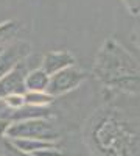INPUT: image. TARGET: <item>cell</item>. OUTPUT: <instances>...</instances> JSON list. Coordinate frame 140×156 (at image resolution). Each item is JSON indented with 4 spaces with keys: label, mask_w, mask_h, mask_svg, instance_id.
<instances>
[{
    "label": "cell",
    "mask_w": 140,
    "mask_h": 156,
    "mask_svg": "<svg viewBox=\"0 0 140 156\" xmlns=\"http://www.w3.org/2000/svg\"><path fill=\"white\" fill-rule=\"evenodd\" d=\"M138 72L135 59L129 55V51L117 41L109 39L100 48L95 61V73L103 83L125 73Z\"/></svg>",
    "instance_id": "6da1fadb"
},
{
    "label": "cell",
    "mask_w": 140,
    "mask_h": 156,
    "mask_svg": "<svg viewBox=\"0 0 140 156\" xmlns=\"http://www.w3.org/2000/svg\"><path fill=\"white\" fill-rule=\"evenodd\" d=\"M5 136L9 140L30 137V139L55 142L59 137V131L48 119H30V120H16L12 123H8L5 129Z\"/></svg>",
    "instance_id": "7a4b0ae2"
},
{
    "label": "cell",
    "mask_w": 140,
    "mask_h": 156,
    "mask_svg": "<svg viewBox=\"0 0 140 156\" xmlns=\"http://www.w3.org/2000/svg\"><path fill=\"white\" fill-rule=\"evenodd\" d=\"M86 78H87V73L83 69H80L76 64L70 66V67H66L53 75H50V83L47 87V92L56 98L59 95L70 92V90H75Z\"/></svg>",
    "instance_id": "3957f363"
},
{
    "label": "cell",
    "mask_w": 140,
    "mask_h": 156,
    "mask_svg": "<svg viewBox=\"0 0 140 156\" xmlns=\"http://www.w3.org/2000/svg\"><path fill=\"white\" fill-rule=\"evenodd\" d=\"M30 70L27 69V62L20 61L17 66L0 78V98H5L9 94H25V76Z\"/></svg>",
    "instance_id": "277c9868"
},
{
    "label": "cell",
    "mask_w": 140,
    "mask_h": 156,
    "mask_svg": "<svg viewBox=\"0 0 140 156\" xmlns=\"http://www.w3.org/2000/svg\"><path fill=\"white\" fill-rule=\"evenodd\" d=\"M30 51H31V44L25 41H19L5 47V50L0 55V78L11 72L20 61L27 59Z\"/></svg>",
    "instance_id": "5b68a950"
},
{
    "label": "cell",
    "mask_w": 140,
    "mask_h": 156,
    "mask_svg": "<svg viewBox=\"0 0 140 156\" xmlns=\"http://www.w3.org/2000/svg\"><path fill=\"white\" fill-rule=\"evenodd\" d=\"M76 61L75 56L67 50H55V51H48V53L42 58V69L48 73L53 75L66 67L75 66Z\"/></svg>",
    "instance_id": "8992f818"
},
{
    "label": "cell",
    "mask_w": 140,
    "mask_h": 156,
    "mask_svg": "<svg viewBox=\"0 0 140 156\" xmlns=\"http://www.w3.org/2000/svg\"><path fill=\"white\" fill-rule=\"evenodd\" d=\"M104 84L112 89L121 90V92L140 94V72H132V73H125V75L115 76Z\"/></svg>",
    "instance_id": "52a82bcc"
},
{
    "label": "cell",
    "mask_w": 140,
    "mask_h": 156,
    "mask_svg": "<svg viewBox=\"0 0 140 156\" xmlns=\"http://www.w3.org/2000/svg\"><path fill=\"white\" fill-rule=\"evenodd\" d=\"M48 83H50V75L42 67L30 70L25 76V89L27 90H47Z\"/></svg>",
    "instance_id": "ba28073f"
},
{
    "label": "cell",
    "mask_w": 140,
    "mask_h": 156,
    "mask_svg": "<svg viewBox=\"0 0 140 156\" xmlns=\"http://www.w3.org/2000/svg\"><path fill=\"white\" fill-rule=\"evenodd\" d=\"M19 151L22 153H34L37 150L53 147L55 142H48V140H41V139H30V137H20V139H12L9 140Z\"/></svg>",
    "instance_id": "9c48e42d"
},
{
    "label": "cell",
    "mask_w": 140,
    "mask_h": 156,
    "mask_svg": "<svg viewBox=\"0 0 140 156\" xmlns=\"http://www.w3.org/2000/svg\"><path fill=\"white\" fill-rule=\"evenodd\" d=\"M23 97H25V105L36 108H47L55 100V97L50 95L47 90H27Z\"/></svg>",
    "instance_id": "30bf717a"
},
{
    "label": "cell",
    "mask_w": 140,
    "mask_h": 156,
    "mask_svg": "<svg viewBox=\"0 0 140 156\" xmlns=\"http://www.w3.org/2000/svg\"><path fill=\"white\" fill-rule=\"evenodd\" d=\"M17 28H19V25L12 20L0 23V45H5L9 39L17 33Z\"/></svg>",
    "instance_id": "8fae6325"
},
{
    "label": "cell",
    "mask_w": 140,
    "mask_h": 156,
    "mask_svg": "<svg viewBox=\"0 0 140 156\" xmlns=\"http://www.w3.org/2000/svg\"><path fill=\"white\" fill-rule=\"evenodd\" d=\"M3 101H5V105L8 108L14 109V111H17V109L25 106V97H23V94H9V95H6L3 98Z\"/></svg>",
    "instance_id": "7c38bea8"
},
{
    "label": "cell",
    "mask_w": 140,
    "mask_h": 156,
    "mask_svg": "<svg viewBox=\"0 0 140 156\" xmlns=\"http://www.w3.org/2000/svg\"><path fill=\"white\" fill-rule=\"evenodd\" d=\"M31 154L33 156H64V153H62L56 145L48 147V148H42V150H37V151H34Z\"/></svg>",
    "instance_id": "4fadbf2b"
},
{
    "label": "cell",
    "mask_w": 140,
    "mask_h": 156,
    "mask_svg": "<svg viewBox=\"0 0 140 156\" xmlns=\"http://www.w3.org/2000/svg\"><path fill=\"white\" fill-rule=\"evenodd\" d=\"M123 3L132 16L140 14V0H123Z\"/></svg>",
    "instance_id": "5bb4252c"
},
{
    "label": "cell",
    "mask_w": 140,
    "mask_h": 156,
    "mask_svg": "<svg viewBox=\"0 0 140 156\" xmlns=\"http://www.w3.org/2000/svg\"><path fill=\"white\" fill-rule=\"evenodd\" d=\"M6 150H9V153H8L6 156H33V154H30V153H22V151H19L14 145L11 144V142H6Z\"/></svg>",
    "instance_id": "9a60e30c"
},
{
    "label": "cell",
    "mask_w": 140,
    "mask_h": 156,
    "mask_svg": "<svg viewBox=\"0 0 140 156\" xmlns=\"http://www.w3.org/2000/svg\"><path fill=\"white\" fill-rule=\"evenodd\" d=\"M3 50H5V47H3V45H0V55H2V51H3Z\"/></svg>",
    "instance_id": "2e32d148"
},
{
    "label": "cell",
    "mask_w": 140,
    "mask_h": 156,
    "mask_svg": "<svg viewBox=\"0 0 140 156\" xmlns=\"http://www.w3.org/2000/svg\"><path fill=\"white\" fill-rule=\"evenodd\" d=\"M137 39H138V42H140V31H138V36H137Z\"/></svg>",
    "instance_id": "e0dca14e"
},
{
    "label": "cell",
    "mask_w": 140,
    "mask_h": 156,
    "mask_svg": "<svg viewBox=\"0 0 140 156\" xmlns=\"http://www.w3.org/2000/svg\"><path fill=\"white\" fill-rule=\"evenodd\" d=\"M138 17H140V14H138Z\"/></svg>",
    "instance_id": "ac0fdd59"
}]
</instances>
